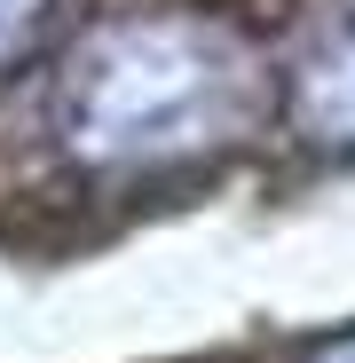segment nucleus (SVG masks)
<instances>
[{
    "label": "nucleus",
    "mask_w": 355,
    "mask_h": 363,
    "mask_svg": "<svg viewBox=\"0 0 355 363\" xmlns=\"http://www.w3.org/2000/svg\"><path fill=\"white\" fill-rule=\"evenodd\" d=\"M292 111L316 143H355V9L308 40L292 72Z\"/></svg>",
    "instance_id": "2"
},
{
    "label": "nucleus",
    "mask_w": 355,
    "mask_h": 363,
    "mask_svg": "<svg viewBox=\"0 0 355 363\" xmlns=\"http://www.w3.org/2000/svg\"><path fill=\"white\" fill-rule=\"evenodd\" d=\"M308 363H355V340H332V347H316Z\"/></svg>",
    "instance_id": "4"
},
{
    "label": "nucleus",
    "mask_w": 355,
    "mask_h": 363,
    "mask_svg": "<svg viewBox=\"0 0 355 363\" xmlns=\"http://www.w3.org/2000/svg\"><path fill=\"white\" fill-rule=\"evenodd\" d=\"M40 9H47V0H0V64H9V55H16L24 40H32Z\"/></svg>",
    "instance_id": "3"
},
{
    "label": "nucleus",
    "mask_w": 355,
    "mask_h": 363,
    "mask_svg": "<svg viewBox=\"0 0 355 363\" xmlns=\"http://www.w3.org/2000/svg\"><path fill=\"white\" fill-rule=\"evenodd\" d=\"M253 48L205 16H118L95 24L55 87L64 143L95 166H150L237 143L261 118Z\"/></svg>",
    "instance_id": "1"
}]
</instances>
